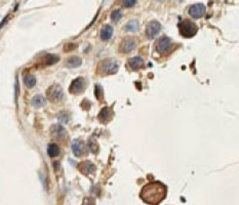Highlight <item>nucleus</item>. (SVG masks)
<instances>
[{
  "mask_svg": "<svg viewBox=\"0 0 239 205\" xmlns=\"http://www.w3.org/2000/svg\"><path fill=\"white\" fill-rule=\"evenodd\" d=\"M81 64H82V60L78 56H70L69 59H67L66 61V67L68 68H77V67H80Z\"/></svg>",
  "mask_w": 239,
  "mask_h": 205,
  "instance_id": "obj_17",
  "label": "nucleus"
},
{
  "mask_svg": "<svg viewBox=\"0 0 239 205\" xmlns=\"http://www.w3.org/2000/svg\"><path fill=\"white\" fill-rule=\"evenodd\" d=\"M79 169H80V171H82L83 174H93L95 171V165L93 163H91L90 161H88V160H86V161L80 163Z\"/></svg>",
  "mask_w": 239,
  "mask_h": 205,
  "instance_id": "obj_13",
  "label": "nucleus"
},
{
  "mask_svg": "<svg viewBox=\"0 0 239 205\" xmlns=\"http://www.w3.org/2000/svg\"><path fill=\"white\" fill-rule=\"evenodd\" d=\"M166 187L160 182H152L143 187L141 198L150 205H157L166 197Z\"/></svg>",
  "mask_w": 239,
  "mask_h": 205,
  "instance_id": "obj_1",
  "label": "nucleus"
},
{
  "mask_svg": "<svg viewBox=\"0 0 239 205\" xmlns=\"http://www.w3.org/2000/svg\"><path fill=\"white\" fill-rule=\"evenodd\" d=\"M56 117H58V119H59V121L61 123H68L71 116L67 111H62V112H60L59 114L56 115Z\"/></svg>",
  "mask_w": 239,
  "mask_h": 205,
  "instance_id": "obj_22",
  "label": "nucleus"
},
{
  "mask_svg": "<svg viewBox=\"0 0 239 205\" xmlns=\"http://www.w3.org/2000/svg\"><path fill=\"white\" fill-rule=\"evenodd\" d=\"M124 30L128 32H137L139 30V23H138V21L136 20L130 21V22L125 25Z\"/></svg>",
  "mask_w": 239,
  "mask_h": 205,
  "instance_id": "obj_21",
  "label": "nucleus"
},
{
  "mask_svg": "<svg viewBox=\"0 0 239 205\" xmlns=\"http://www.w3.org/2000/svg\"><path fill=\"white\" fill-rule=\"evenodd\" d=\"M122 17V11L120 9H115L111 13V20L113 22H118Z\"/></svg>",
  "mask_w": 239,
  "mask_h": 205,
  "instance_id": "obj_24",
  "label": "nucleus"
},
{
  "mask_svg": "<svg viewBox=\"0 0 239 205\" xmlns=\"http://www.w3.org/2000/svg\"><path fill=\"white\" fill-rule=\"evenodd\" d=\"M72 151H73L74 155L77 157L82 156L83 154L85 153V145L84 143L79 139H76L72 143Z\"/></svg>",
  "mask_w": 239,
  "mask_h": 205,
  "instance_id": "obj_11",
  "label": "nucleus"
},
{
  "mask_svg": "<svg viewBox=\"0 0 239 205\" xmlns=\"http://www.w3.org/2000/svg\"><path fill=\"white\" fill-rule=\"evenodd\" d=\"M84 86H85L84 80H83V78L79 77V78H76L75 80L72 81L69 90H70L71 93H75V94H77V93H80L84 90Z\"/></svg>",
  "mask_w": 239,
  "mask_h": 205,
  "instance_id": "obj_10",
  "label": "nucleus"
},
{
  "mask_svg": "<svg viewBox=\"0 0 239 205\" xmlns=\"http://www.w3.org/2000/svg\"><path fill=\"white\" fill-rule=\"evenodd\" d=\"M87 146L88 148H89L90 152H93V153L97 154V152H98L99 150V146H98V143H97V141H95V139H93V137H90V139H88V142H87Z\"/></svg>",
  "mask_w": 239,
  "mask_h": 205,
  "instance_id": "obj_23",
  "label": "nucleus"
},
{
  "mask_svg": "<svg viewBox=\"0 0 239 205\" xmlns=\"http://www.w3.org/2000/svg\"><path fill=\"white\" fill-rule=\"evenodd\" d=\"M31 105L34 108H42L46 105V100L42 94H36L32 98Z\"/></svg>",
  "mask_w": 239,
  "mask_h": 205,
  "instance_id": "obj_15",
  "label": "nucleus"
},
{
  "mask_svg": "<svg viewBox=\"0 0 239 205\" xmlns=\"http://www.w3.org/2000/svg\"><path fill=\"white\" fill-rule=\"evenodd\" d=\"M118 68H119V65L116 60L107 59L100 63L98 67V71L101 75H112V74L117 73Z\"/></svg>",
  "mask_w": 239,
  "mask_h": 205,
  "instance_id": "obj_2",
  "label": "nucleus"
},
{
  "mask_svg": "<svg viewBox=\"0 0 239 205\" xmlns=\"http://www.w3.org/2000/svg\"><path fill=\"white\" fill-rule=\"evenodd\" d=\"M161 30V25L157 21H152L149 24L147 25L146 27V36L149 39H153L155 37L158 36Z\"/></svg>",
  "mask_w": 239,
  "mask_h": 205,
  "instance_id": "obj_5",
  "label": "nucleus"
},
{
  "mask_svg": "<svg viewBox=\"0 0 239 205\" xmlns=\"http://www.w3.org/2000/svg\"><path fill=\"white\" fill-rule=\"evenodd\" d=\"M24 82H25V85L27 86V87L29 88L34 87L36 85V77L34 75H32V74H27V75L25 76Z\"/></svg>",
  "mask_w": 239,
  "mask_h": 205,
  "instance_id": "obj_19",
  "label": "nucleus"
},
{
  "mask_svg": "<svg viewBox=\"0 0 239 205\" xmlns=\"http://www.w3.org/2000/svg\"><path fill=\"white\" fill-rule=\"evenodd\" d=\"M158 1H160V2H162V1H163V0H158Z\"/></svg>",
  "mask_w": 239,
  "mask_h": 205,
  "instance_id": "obj_31",
  "label": "nucleus"
},
{
  "mask_svg": "<svg viewBox=\"0 0 239 205\" xmlns=\"http://www.w3.org/2000/svg\"><path fill=\"white\" fill-rule=\"evenodd\" d=\"M128 65H130L132 70L136 71V70H139L144 66V61L141 56H134L128 61Z\"/></svg>",
  "mask_w": 239,
  "mask_h": 205,
  "instance_id": "obj_14",
  "label": "nucleus"
},
{
  "mask_svg": "<svg viewBox=\"0 0 239 205\" xmlns=\"http://www.w3.org/2000/svg\"><path fill=\"white\" fill-rule=\"evenodd\" d=\"M171 47V40L169 37H162L156 43V50L160 54H165L166 52H169Z\"/></svg>",
  "mask_w": 239,
  "mask_h": 205,
  "instance_id": "obj_8",
  "label": "nucleus"
},
{
  "mask_svg": "<svg viewBox=\"0 0 239 205\" xmlns=\"http://www.w3.org/2000/svg\"><path fill=\"white\" fill-rule=\"evenodd\" d=\"M136 46H137V41L134 37H126L120 43L119 50L123 54H128V52L134 50Z\"/></svg>",
  "mask_w": 239,
  "mask_h": 205,
  "instance_id": "obj_6",
  "label": "nucleus"
},
{
  "mask_svg": "<svg viewBox=\"0 0 239 205\" xmlns=\"http://www.w3.org/2000/svg\"><path fill=\"white\" fill-rule=\"evenodd\" d=\"M47 153L50 157H56L60 155V148L56 144H49L47 147Z\"/></svg>",
  "mask_w": 239,
  "mask_h": 205,
  "instance_id": "obj_20",
  "label": "nucleus"
},
{
  "mask_svg": "<svg viewBox=\"0 0 239 205\" xmlns=\"http://www.w3.org/2000/svg\"><path fill=\"white\" fill-rule=\"evenodd\" d=\"M74 48H76V44L70 43V44H68V45H66V46L64 47V50H65V51H70V50H72V49H74Z\"/></svg>",
  "mask_w": 239,
  "mask_h": 205,
  "instance_id": "obj_29",
  "label": "nucleus"
},
{
  "mask_svg": "<svg viewBox=\"0 0 239 205\" xmlns=\"http://www.w3.org/2000/svg\"><path fill=\"white\" fill-rule=\"evenodd\" d=\"M113 35V28L110 25H105L101 30V39L103 41H107L109 40Z\"/></svg>",
  "mask_w": 239,
  "mask_h": 205,
  "instance_id": "obj_16",
  "label": "nucleus"
},
{
  "mask_svg": "<svg viewBox=\"0 0 239 205\" xmlns=\"http://www.w3.org/2000/svg\"><path fill=\"white\" fill-rule=\"evenodd\" d=\"M8 17H9V15H5V17H4V19L2 20V22L0 23V29H1V28H3V26H4V25L6 24V22L8 21Z\"/></svg>",
  "mask_w": 239,
  "mask_h": 205,
  "instance_id": "obj_30",
  "label": "nucleus"
},
{
  "mask_svg": "<svg viewBox=\"0 0 239 205\" xmlns=\"http://www.w3.org/2000/svg\"><path fill=\"white\" fill-rule=\"evenodd\" d=\"M83 205H95V200H93V198L87 197L83 200Z\"/></svg>",
  "mask_w": 239,
  "mask_h": 205,
  "instance_id": "obj_28",
  "label": "nucleus"
},
{
  "mask_svg": "<svg viewBox=\"0 0 239 205\" xmlns=\"http://www.w3.org/2000/svg\"><path fill=\"white\" fill-rule=\"evenodd\" d=\"M205 6L202 3H198V4H194L192 5L190 8H189V15L193 17V19H200L202 17L205 13Z\"/></svg>",
  "mask_w": 239,
  "mask_h": 205,
  "instance_id": "obj_9",
  "label": "nucleus"
},
{
  "mask_svg": "<svg viewBox=\"0 0 239 205\" xmlns=\"http://www.w3.org/2000/svg\"><path fill=\"white\" fill-rule=\"evenodd\" d=\"M15 102H17V98H19V94H20V87H19V80H17V77H15Z\"/></svg>",
  "mask_w": 239,
  "mask_h": 205,
  "instance_id": "obj_27",
  "label": "nucleus"
},
{
  "mask_svg": "<svg viewBox=\"0 0 239 205\" xmlns=\"http://www.w3.org/2000/svg\"><path fill=\"white\" fill-rule=\"evenodd\" d=\"M137 2V0H121V4L124 7H132Z\"/></svg>",
  "mask_w": 239,
  "mask_h": 205,
  "instance_id": "obj_26",
  "label": "nucleus"
},
{
  "mask_svg": "<svg viewBox=\"0 0 239 205\" xmlns=\"http://www.w3.org/2000/svg\"><path fill=\"white\" fill-rule=\"evenodd\" d=\"M98 117H99V120L103 123H106L108 121H110L111 118H112V110H111V108L109 107L103 108Z\"/></svg>",
  "mask_w": 239,
  "mask_h": 205,
  "instance_id": "obj_12",
  "label": "nucleus"
},
{
  "mask_svg": "<svg viewBox=\"0 0 239 205\" xmlns=\"http://www.w3.org/2000/svg\"><path fill=\"white\" fill-rule=\"evenodd\" d=\"M179 30H180V34L183 37L191 38V37L196 35L198 28L193 22L189 20H185L179 23Z\"/></svg>",
  "mask_w": 239,
  "mask_h": 205,
  "instance_id": "obj_3",
  "label": "nucleus"
},
{
  "mask_svg": "<svg viewBox=\"0 0 239 205\" xmlns=\"http://www.w3.org/2000/svg\"><path fill=\"white\" fill-rule=\"evenodd\" d=\"M95 96H97V98H98L99 100H102L103 98H104V91H103L102 86L99 85V84H97V85H95Z\"/></svg>",
  "mask_w": 239,
  "mask_h": 205,
  "instance_id": "obj_25",
  "label": "nucleus"
},
{
  "mask_svg": "<svg viewBox=\"0 0 239 205\" xmlns=\"http://www.w3.org/2000/svg\"><path fill=\"white\" fill-rule=\"evenodd\" d=\"M47 98L52 102H60L64 98V90L59 84H54L46 90Z\"/></svg>",
  "mask_w": 239,
  "mask_h": 205,
  "instance_id": "obj_4",
  "label": "nucleus"
},
{
  "mask_svg": "<svg viewBox=\"0 0 239 205\" xmlns=\"http://www.w3.org/2000/svg\"><path fill=\"white\" fill-rule=\"evenodd\" d=\"M60 61V56H56V54H47L42 58V63H44L45 65H54V64L58 63Z\"/></svg>",
  "mask_w": 239,
  "mask_h": 205,
  "instance_id": "obj_18",
  "label": "nucleus"
},
{
  "mask_svg": "<svg viewBox=\"0 0 239 205\" xmlns=\"http://www.w3.org/2000/svg\"><path fill=\"white\" fill-rule=\"evenodd\" d=\"M51 135L56 141H65L68 139V132L61 124L52 125L51 127Z\"/></svg>",
  "mask_w": 239,
  "mask_h": 205,
  "instance_id": "obj_7",
  "label": "nucleus"
}]
</instances>
